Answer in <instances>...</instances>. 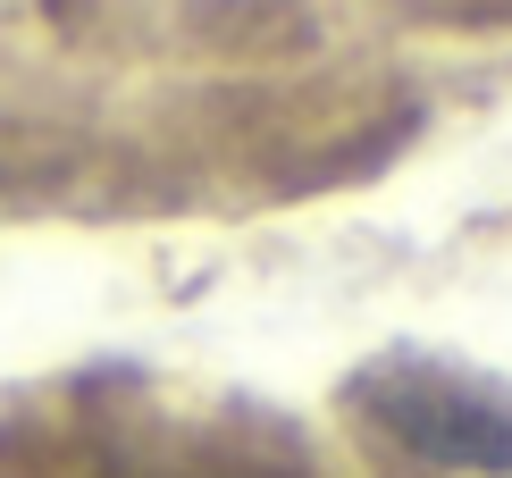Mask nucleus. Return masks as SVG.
Returning a JSON list of instances; mask_svg holds the SVG:
<instances>
[{
    "label": "nucleus",
    "mask_w": 512,
    "mask_h": 478,
    "mask_svg": "<svg viewBox=\"0 0 512 478\" xmlns=\"http://www.w3.org/2000/svg\"><path fill=\"white\" fill-rule=\"evenodd\" d=\"M345 403L361 428H378L429 470H471V478H512V378L454 353L387 344L345 378Z\"/></svg>",
    "instance_id": "nucleus-1"
},
{
    "label": "nucleus",
    "mask_w": 512,
    "mask_h": 478,
    "mask_svg": "<svg viewBox=\"0 0 512 478\" xmlns=\"http://www.w3.org/2000/svg\"><path fill=\"white\" fill-rule=\"evenodd\" d=\"M101 478H319V462L261 403H143L101 437Z\"/></svg>",
    "instance_id": "nucleus-2"
}]
</instances>
